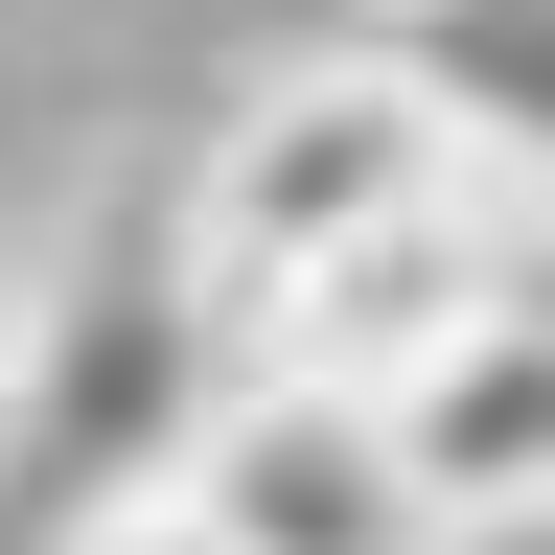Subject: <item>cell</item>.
Returning <instances> with one entry per match:
<instances>
[{"instance_id":"obj_1","label":"cell","mask_w":555,"mask_h":555,"mask_svg":"<svg viewBox=\"0 0 555 555\" xmlns=\"http://www.w3.org/2000/svg\"><path fill=\"white\" fill-rule=\"evenodd\" d=\"M416 208H463V116L416 93L393 47H301V69H255V93L208 116V163H185V278H208V324H232V371H255L278 278L371 255V232H416Z\"/></svg>"},{"instance_id":"obj_2","label":"cell","mask_w":555,"mask_h":555,"mask_svg":"<svg viewBox=\"0 0 555 555\" xmlns=\"http://www.w3.org/2000/svg\"><path fill=\"white\" fill-rule=\"evenodd\" d=\"M532 324V208H416V232H371V255H324V278H278V324H255V371L278 393H371V416H416L463 371V347H509Z\"/></svg>"},{"instance_id":"obj_3","label":"cell","mask_w":555,"mask_h":555,"mask_svg":"<svg viewBox=\"0 0 555 555\" xmlns=\"http://www.w3.org/2000/svg\"><path fill=\"white\" fill-rule=\"evenodd\" d=\"M163 509H185L208 555H463V509L416 486V440H393L371 393H278V371L185 440Z\"/></svg>"},{"instance_id":"obj_4","label":"cell","mask_w":555,"mask_h":555,"mask_svg":"<svg viewBox=\"0 0 555 555\" xmlns=\"http://www.w3.org/2000/svg\"><path fill=\"white\" fill-rule=\"evenodd\" d=\"M371 47H393L440 116H463V185L555 232V0H393Z\"/></svg>"},{"instance_id":"obj_5","label":"cell","mask_w":555,"mask_h":555,"mask_svg":"<svg viewBox=\"0 0 555 555\" xmlns=\"http://www.w3.org/2000/svg\"><path fill=\"white\" fill-rule=\"evenodd\" d=\"M393 440H416V486H440L463 532H532V509H555V301H532L509 347H463Z\"/></svg>"},{"instance_id":"obj_6","label":"cell","mask_w":555,"mask_h":555,"mask_svg":"<svg viewBox=\"0 0 555 555\" xmlns=\"http://www.w3.org/2000/svg\"><path fill=\"white\" fill-rule=\"evenodd\" d=\"M69 555H208V532L163 509V486H139V509H116V532H69Z\"/></svg>"}]
</instances>
